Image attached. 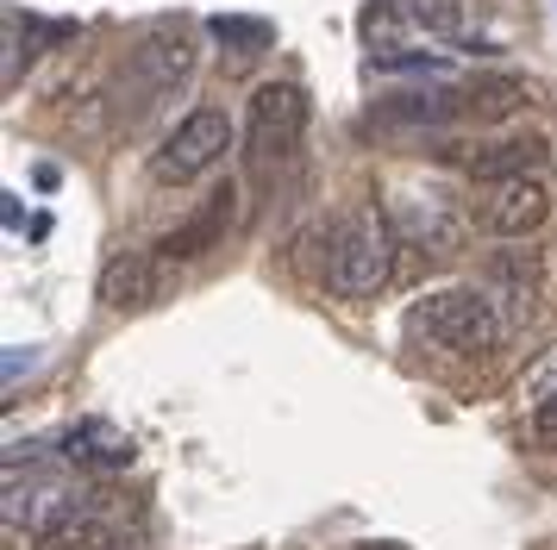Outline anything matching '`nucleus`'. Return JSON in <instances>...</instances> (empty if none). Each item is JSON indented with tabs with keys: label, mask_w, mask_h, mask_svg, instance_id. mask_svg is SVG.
<instances>
[{
	"label": "nucleus",
	"mask_w": 557,
	"mask_h": 550,
	"mask_svg": "<svg viewBox=\"0 0 557 550\" xmlns=\"http://www.w3.org/2000/svg\"><path fill=\"white\" fill-rule=\"evenodd\" d=\"M395 245L401 238H395L388 213H376V207L338 213L326 232V288L338 300H376L395 275Z\"/></svg>",
	"instance_id": "nucleus-1"
},
{
	"label": "nucleus",
	"mask_w": 557,
	"mask_h": 550,
	"mask_svg": "<svg viewBox=\"0 0 557 550\" xmlns=\"http://www.w3.org/2000/svg\"><path fill=\"white\" fill-rule=\"evenodd\" d=\"M407 332L426 338L432 350H451V357H495L507 345V320L502 307L482 295V288H432L413 300Z\"/></svg>",
	"instance_id": "nucleus-2"
},
{
	"label": "nucleus",
	"mask_w": 557,
	"mask_h": 550,
	"mask_svg": "<svg viewBox=\"0 0 557 550\" xmlns=\"http://www.w3.org/2000/svg\"><path fill=\"white\" fill-rule=\"evenodd\" d=\"M195 75V45L176 20H157L138 32V45L126 50V75H120V107L126 113H145L163 95H176L182 82Z\"/></svg>",
	"instance_id": "nucleus-3"
},
{
	"label": "nucleus",
	"mask_w": 557,
	"mask_h": 550,
	"mask_svg": "<svg viewBox=\"0 0 557 550\" xmlns=\"http://www.w3.org/2000/svg\"><path fill=\"white\" fill-rule=\"evenodd\" d=\"M382 213L395 225V238L407 250H420V257H463L470 225H476L445 188H395Z\"/></svg>",
	"instance_id": "nucleus-4"
},
{
	"label": "nucleus",
	"mask_w": 557,
	"mask_h": 550,
	"mask_svg": "<svg viewBox=\"0 0 557 550\" xmlns=\"http://www.w3.org/2000/svg\"><path fill=\"white\" fill-rule=\"evenodd\" d=\"M226 150H232V120L220 107H195V113L151 150V175L163 188H182V182H201Z\"/></svg>",
	"instance_id": "nucleus-5"
},
{
	"label": "nucleus",
	"mask_w": 557,
	"mask_h": 550,
	"mask_svg": "<svg viewBox=\"0 0 557 550\" xmlns=\"http://www.w3.org/2000/svg\"><path fill=\"white\" fill-rule=\"evenodd\" d=\"M470 220L488 238H532L552 220V182L545 175H507V182H482V195L470 200Z\"/></svg>",
	"instance_id": "nucleus-6"
},
{
	"label": "nucleus",
	"mask_w": 557,
	"mask_h": 550,
	"mask_svg": "<svg viewBox=\"0 0 557 550\" xmlns=\"http://www.w3.org/2000/svg\"><path fill=\"white\" fill-rule=\"evenodd\" d=\"M95 288H101V300L113 307V313H145V307H157V300H170L176 263H170L163 250H120V257L101 270Z\"/></svg>",
	"instance_id": "nucleus-7"
},
{
	"label": "nucleus",
	"mask_w": 557,
	"mask_h": 550,
	"mask_svg": "<svg viewBox=\"0 0 557 550\" xmlns=\"http://www.w3.org/2000/svg\"><path fill=\"white\" fill-rule=\"evenodd\" d=\"M301 132H307V95L295 82H263L251 95V120H245L251 157H282V150H295Z\"/></svg>",
	"instance_id": "nucleus-8"
},
{
	"label": "nucleus",
	"mask_w": 557,
	"mask_h": 550,
	"mask_svg": "<svg viewBox=\"0 0 557 550\" xmlns=\"http://www.w3.org/2000/svg\"><path fill=\"white\" fill-rule=\"evenodd\" d=\"M88 513V495H82L70 475H26V488L13 482L7 488V520L13 525H26V532H57V525H70Z\"/></svg>",
	"instance_id": "nucleus-9"
},
{
	"label": "nucleus",
	"mask_w": 557,
	"mask_h": 550,
	"mask_svg": "<svg viewBox=\"0 0 557 550\" xmlns=\"http://www.w3.org/2000/svg\"><path fill=\"white\" fill-rule=\"evenodd\" d=\"M539 100V88H532L527 75H476V82H463V88H451V107L457 120H476V125H502L513 120L520 107H532Z\"/></svg>",
	"instance_id": "nucleus-10"
},
{
	"label": "nucleus",
	"mask_w": 557,
	"mask_h": 550,
	"mask_svg": "<svg viewBox=\"0 0 557 550\" xmlns=\"http://www.w3.org/2000/svg\"><path fill=\"white\" fill-rule=\"evenodd\" d=\"M63 463L70 470H88V475H113L132 463V438L113 420H82L63 432Z\"/></svg>",
	"instance_id": "nucleus-11"
},
{
	"label": "nucleus",
	"mask_w": 557,
	"mask_h": 550,
	"mask_svg": "<svg viewBox=\"0 0 557 550\" xmlns=\"http://www.w3.org/2000/svg\"><path fill=\"white\" fill-rule=\"evenodd\" d=\"M545 150H552L545 138H502V145L470 150V157H457V163L476 175V182H507V175H539Z\"/></svg>",
	"instance_id": "nucleus-12"
},
{
	"label": "nucleus",
	"mask_w": 557,
	"mask_h": 550,
	"mask_svg": "<svg viewBox=\"0 0 557 550\" xmlns=\"http://www.w3.org/2000/svg\"><path fill=\"white\" fill-rule=\"evenodd\" d=\"M226 220H232V195H213V207H207V213H195V220L176 225V232H163V238H157V250H163L170 263H182V257H201V250L220 245Z\"/></svg>",
	"instance_id": "nucleus-13"
},
{
	"label": "nucleus",
	"mask_w": 557,
	"mask_h": 550,
	"mask_svg": "<svg viewBox=\"0 0 557 550\" xmlns=\"http://www.w3.org/2000/svg\"><path fill=\"white\" fill-rule=\"evenodd\" d=\"M401 13L426 38H445V45H463L470 25H476V0H401Z\"/></svg>",
	"instance_id": "nucleus-14"
},
{
	"label": "nucleus",
	"mask_w": 557,
	"mask_h": 550,
	"mask_svg": "<svg viewBox=\"0 0 557 550\" xmlns=\"http://www.w3.org/2000/svg\"><path fill=\"white\" fill-rule=\"evenodd\" d=\"M38 550H138V545H132L113 520H101V513H82V520L45 532V538H38Z\"/></svg>",
	"instance_id": "nucleus-15"
},
{
	"label": "nucleus",
	"mask_w": 557,
	"mask_h": 550,
	"mask_svg": "<svg viewBox=\"0 0 557 550\" xmlns=\"http://www.w3.org/2000/svg\"><path fill=\"white\" fill-rule=\"evenodd\" d=\"M213 38H220L226 50H238V57H257V50H270L276 25L270 20H245V13H220V20H213Z\"/></svg>",
	"instance_id": "nucleus-16"
},
{
	"label": "nucleus",
	"mask_w": 557,
	"mask_h": 550,
	"mask_svg": "<svg viewBox=\"0 0 557 550\" xmlns=\"http://www.w3.org/2000/svg\"><path fill=\"white\" fill-rule=\"evenodd\" d=\"M527 432H532V445H539V450H557V395H545L539 407H532Z\"/></svg>",
	"instance_id": "nucleus-17"
},
{
	"label": "nucleus",
	"mask_w": 557,
	"mask_h": 550,
	"mask_svg": "<svg viewBox=\"0 0 557 550\" xmlns=\"http://www.w3.org/2000/svg\"><path fill=\"white\" fill-rule=\"evenodd\" d=\"M520 388H527L532 400H545V395H557V350H545L539 363H532L527 375H520Z\"/></svg>",
	"instance_id": "nucleus-18"
},
{
	"label": "nucleus",
	"mask_w": 557,
	"mask_h": 550,
	"mask_svg": "<svg viewBox=\"0 0 557 550\" xmlns=\"http://www.w3.org/2000/svg\"><path fill=\"white\" fill-rule=\"evenodd\" d=\"M363 550H407V545H388V538H382V545H363Z\"/></svg>",
	"instance_id": "nucleus-19"
}]
</instances>
